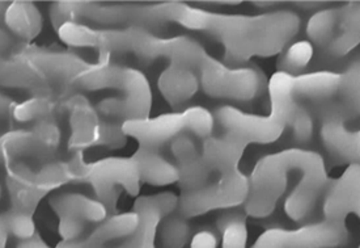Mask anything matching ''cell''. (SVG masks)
Wrapping results in <instances>:
<instances>
[{
	"mask_svg": "<svg viewBox=\"0 0 360 248\" xmlns=\"http://www.w3.org/2000/svg\"><path fill=\"white\" fill-rule=\"evenodd\" d=\"M173 23L199 30L224 48V63L243 66L253 57H273L285 50L300 29L294 11L276 10L257 16L223 15L176 1Z\"/></svg>",
	"mask_w": 360,
	"mask_h": 248,
	"instance_id": "6da1fadb",
	"label": "cell"
},
{
	"mask_svg": "<svg viewBox=\"0 0 360 248\" xmlns=\"http://www.w3.org/2000/svg\"><path fill=\"white\" fill-rule=\"evenodd\" d=\"M295 77L276 71L267 83L270 96L269 116L253 115L233 105H221L214 112L224 133L233 134L245 144H273L290 126L299 101L294 94Z\"/></svg>",
	"mask_w": 360,
	"mask_h": 248,
	"instance_id": "7a4b0ae2",
	"label": "cell"
},
{
	"mask_svg": "<svg viewBox=\"0 0 360 248\" xmlns=\"http://www.w3.org/2000/svg\"><path fill=\"white\" fill-rule=\"evenodd\" d=\"M109 56L91 65L77 78L75 88L86 91L117 89L120 96L105 99L96 105L98 113L108 120H127L150 117L152 106L151 86L141 70L112 63Z\"/></svg>",
	"mask_w": 360,
	"mask_h": 248,
	"instance_id": "3957f363",
	"label": "cell"
},
{
	"mask_svg": "<svg viewBox=\"0 0 360 248\" xmlns=\"http://www.w3.org/2000/svg\"><path fill=\"white\" fill-rule=\"evenodd\" d=\"M215 123V116L209 109L193 105L184 111L156 117L127 120L122 123V132L126 137L135 140L139 147L160 150L162 146L172 144L182 134L206 140L212 135Z\"/></svg>",
	"mask_w": 360,
	"mask_h": 248,
	"instance_id": "277c9868",
	"label": "cell"
},
{
	"mask_svg": "<svg viewBox=\"0 0 360 248\" xmlns=\"http://www.w3.org/2000/svg\"><path fill=\"white\" fill-rule=\"evenodd\" d=\"M304 149H287L266 155L257 162L249 176V194L244 211L253 218H266L287 191L290 173L299 162Z\"/></svg>",
	"mask_w": 360,
	"mask_h": 248,
	"instance_id": "5b68a950",
	"label": "cell"
},
{
	"mask_svg": "<svg viewBox=\"0 0 360 248\" xmlns=\"http://www.w3.org/2000/svg\"><path fill=\"white\" fill-rule=\"evenodd\" d=\"M199 85L206 95L233 101H252L267 88L264 73L257 66H229L206 54L198 70Z\"/></svg>",
	"mask_w": 360,
	"mask_h": 248,
	"instance_id": "8992f818",
	"label": "cell"
},
{
	"mask_svg": "<svg viewBox=\"0 0 360 248\" xmlns=\"http://www.w3.org/2000/svg\"><path fill=\"white\" fill-rule=\"evenodd\" d=\"M249 194V178L240 170L214 173L209 184L198 191L181 193L179 213L194 218L219 209H231L245 204Z\"/></svg>",
	"mask_w": 360,
	"mask_h": 248,
	"instance_id": "52a82bcc",
	"label": "cell"
},
{
	"mask_svg": "<svg viewBox=\"0 0 360 248\" xmlns=\"http://www.w3.org/2000/svg\"><path fill=\"white\" fill-rule=\"evenodd\" d=\"M345 221L325 220L297 229L274 228L264 231L252 248H333L347 239Z\"/></svg>",
	"mask_w": 360,
	"mask_h": 248,
	"instance_id": "ba28073f",
	"label": "cell"
},
{
	"mask_svg": "<svg viewBox=\"0 0 360 248\" xmlns=\"http://www.w3.org/2000/svg\"><path fill=\"white\" fill-rule=\"evenodd\" d=\"M86 182L95 192L96 199L110 211L115 209L121 190L130 196H138L142 180L133 158L109 156L89 164Z\"/></svg>",
	"mask_w": 360,
	"mask_h": 248,
	"instance_id": "9c48e42d",
	"label": "cell"
},
{
	"mask_svg": "<svg viewBox=\"0 0 360 248\" xmlns=\"http://www.w3.org/2000/svg\"><path fill=\"white\" fill-rule=\"evenodd\" d=\"M62 140V132L53 120L34 123L29 129L12 130L1 137L4 162H39L53 159Z\"/></svg>",
	"mask_w": 360,
	"mask_h": 248,
	"instance_id": "30bf717a",
	"label": "cell"
},
{
	"mask_svg": "<svg viewBox=\"0 0 360 248\" xmlns=\"http://www.w3.org/2000/svg\"><path fill=\"white\" fill-rule=\"evenodd\" d=\"M314 105L313 111L319 112L321 120V141L328 153L341 162L360 163V129L351 132L346 126L352 116L350 111L337 100Z\"/></svg>",
	"mask_w": 360,
	"mask_h": 248,
	"instance_id": "8fae6325",
	"label": "cell"
},
{
	"mask_svg": "<svg viewBox=\"0 0 360 248\" xmlns=\"http://www.w3.org/2000/svg\"><path fill=\"white\" fill-rule=\"evenodd\" d=\"M49 204L57 214L58 230L63 240L80 238L86 223H101L109 213L101 201L75 192L54 194Z\"/></svg>",
	"mask_w": 360,
	"mask_h": 248,
	"instance_id": "7c38bea8",
	"label": "cell"
},
{
	"mask_svg": "<svg viewBox=\"0 0 360 248\" xmlns=\"http://www.w3.org/2000/svg\"><path fill=\"white\" fill-rule=\"evenodd\" d=\"M180 197L173 192H162L152 196H139L134 202V211L139 217V225L130 238L118 248H156V238L162 221L179 209Z\"/></svg>",
	"mask_w": 360,
	"mask_h": 248,
	"instance_id": "4fadbf2b",
	"label": "cell"
},
{
	"mask_svg": "<svg viewBox=\"0 0 360 248\" xmlns=\"http://www.w3.org/2000/svg\"><path fill=\"white\" fill-rule=\"evenodd\" d=\"M21 50L42 71L53 89L75 88L76 80L88 67V62L75 53L63 50H50L32 45H21Z\"/></svg>",
	"mask_w": 360,
	"mask_h": 248,
	"instance_id": "5bb4252c",
	"label": "cell"
},
{
	"mask_svg": "<svg viewBox=\"0 0 360 248\" xmlns=\"http://www.w3.org/2000/svg\"><path fill=\"white\" fill-rule=\"evenodd\" d=\"M70 128L68 149L71 151L100 146L103 120L97 108L89 103L84 95L68 97L63 108Z\"/></svg>",
	"mask_w": 360,
	"mask_h": 248,
	"instance_id": "9a60e30c",
	"label": "cell"
},
{
	"mask_svg": "<svg viewBox=\"0 0 360 248\" xmlns=\"http://www.w3.org/2000/svg\"><path fill=\"white\" fill-rule=\"evenodd\" d=\"M323 211L328 220L345 221L349 214L360 220V163H352L325 191Z\"/></svg>",
	"mask_w": 360,
	"mask_h": 248,
	"instance_id": "2e32d148",
	"label": "cell"
},
{
	"mask_svg": "<svg viewBox=\"0 0 360 248\" xmlns=\"http://www.w3.org/2000/svg\"><path fill=\"white\" fill-rule=\"evenodd\" d=\"M171 151L180 175L179 184L182 193L198 191L209 184L212 173L205 162L203 155L197 150L191 134L177 137L171 144Z\"/></svg>",
	"mask_w": 360,
	"mask_h": 248,
	"instance_id": "e0dca14e",
	"label": "cell"
},
{
	"mask_svg": "<svg viewBox=\"0 0 360 248\" xmlns=\"http://www.w3.org/2000/svg\"><path fill=\"white\" fill-rule=\"evenodd\" d=\"M1 85L6 88H20L33 92V95L53 94L46 77L33 61L21 50L1 62Z\"/></svg>",
	"mask_w": 360,
	"mask_h": 248,
	"instance_id": "ac0fdd59",
	"label": "cell"
},
{
	"mask_svg": "<svg viewBox=\"0 0 360 248\" xmlns=\"http://www.w3.org/2000/svg\"><path fill=\"white\" fill-rule=\"evenodd\" d=\"M139 225V217L135 211H127L108 217L98 223L88 237L75 240H62L56 248H105L114 240H126L135 232Z\"/></svg>",
	"mask_w": 360,
	"mask_h": 248,
	"instance_id": "d6986e66",
	"label": "cell"
},
{
	"mask_svg": "<svg viewBox=\"0 0 360 248\" xmlns=\"http://www.w3.org/2000/svg\"><path fill=\"white\" fill-rule=\"evenodd\" d=\"M217 228L223 238L221 248H247V213L228 210L219 216ZM217 237L210 230L198 231L190 242V248H217Z\"/></svg>",
	"mask_w": 360,
	"mask_h": 248,
	"instance_id": "ffe728a7",
	"label": "cell"
},
{
	"mask_svg": "<svg viewBox=\"0 0 360 248\" xmlns=\"http://www.w3.org/2000/svg\"><path fill=\"white\" fill-rule=\"evenodd\" d=\"M248 144L233 134L224 133L218 137H209L202 147L203 159L211 173H224L238 170Z\"/></svg>",
	"mask_w": 360,
	"mask_h": 248,
	"instance_id": "44dd1931",
	"label": "cell"
},
{
	"mask_svg": "<svg viewBox=\"0 0 360 248\" xmlns=\"http://www.w3.org/2000/svg\"><path fill=\"white\" fill-rule=\"evenodd\" d=\"M341 85V73L330 70L304 73L295 77V97L296 100L321 104L340 95Z\"/></svg>",
	"mask_w": 360,
	"mask_h": 248,
	"instance_id": "7402d4cb",
	"label": "cell"
},
{
	"mask_svg": "<svg viewBox=\"0 0 360 248\" xmlns=\"http://www.w3.org/2000/svg\"><path fill=\"white\" fill-rule=\"evenodd\" d=\"M158 87L167 103L179 109L197 94L200 85L195 71L186 67L169 66L160 74Z\"/></svg>",
	"mask_w": 360,
	"mask_h": 248,
	"instance_id": "603a6c76",
	"label": "cell"
},
{
	"mask_svg": "<svg viewBox=\"0 0 360 248\" xmlns=\"http://www.w3.org/2000/svg\"><path fill=\"white\" fill-rule=\"evenodd\" d=\"M143 182L164 187L179 182V170L174 162L168 161L159 150L139 147L133 156Z\"/></svg>",
	"mask_w": 360,
	"mask_h": 248,
	"instance_id": "cb8c5ba5",
	"label": "cell"
},
{
	"mask_svg": "<svg viewBox=\"0 0 360 248\" xmlns=\"http://www.w3.org/2000/svg\"><path fill=\"white\" fill-rule=\"evenodd\" d=\"M360 44V1H351L340 7L338 32L326 48L334 57L347 56Z\"/></svg>",
	"mask_w": 360,
	"mask_h": 248,
	"instance_id": "d4e9b609",
	"label": "cell"
},
{
	"mask_svg": "<svg viewBox=\"0 0 360 248\" xmlns=\"http://www.w3.org/2000/svg\"><path fill=\"white\" fill-rule=\"evenodd\" d=\"M4 23L16 37L32 41L42 29V15L30 1H13L6 10Z\"/></svg>",
	"mask_w": 360,
	"mask_h": 248,
	"instance_id": "484cf974",
	"label": "cell"
},
{
	"mask_svg": "<svg viewBox=\"0 0 360 248\" xmlns=\"http://www.w3.org/2000/svg\"><path fill=\"white\" fill-rule=\"evenodd\" d=\"M58 111V99L54 94L33 95L28 100L12 106L11 115L18 123H33L50 120Z\"/></svg>",
	"mask_w": 360,
	"mask_h": 248,
	"instance_id": "4316f807",
	"label": "cell"
},
{
	"mask_svg": "<svg viewBox=\"0 0 360 248\" xmlns=\"http://www.w3.org/2000/svg\"><path fill=\"white\" fill-rule=\"evenodd\" d=\"M338 23H340V7L319 11L308 20L307 35L312 42L326 49L337 36Z\"/></svg>",
	"mask_w": 360,
	"mask_h": 248,
	"instance_id": "83f0119b",
	"label": "cell"
},
{
	"mask_svg": "<svg viewBox=\"0 0 360 248\" xmlns=\"http://www.w3.org/2000/svg\"><path fill=\"white\" fill-rule=\"evenodd\" d=\"M341 74L340 101L352 115L360 116V53L351 58Z\"/></svg>",
	"mask_w": 360,
	"mask_h": 248,
	"instance_id": "f1b7e54d",
	"label": "cell"
},
{
	"mask_svg": "<svg viewBox=\"0 0 360 248\" xmlns=\"http://www.w3.org/2000/svg\"><path fill=\"white\" fill-rule=\"evenodd\" d=\"M160 248H185L191 237L188 218L177 213H172L165 217L159 229Z\"/></svg>",
	"mask_w": 360,
	"mask_h": 248,
	"instance_id": "f546056e",
	"label": "cell"
},
{
	"mask_svg": "<svg viewBox=\"0 0 360 248\" xmlns=\"http://www.w3.org/2000/svg\"><path fill=\"white\" fill-rule=\"evenodd\" d=\"M314 48L309 39H299L285 49L282 57L278 62L279 71H285L296 77L303 73V70L311 63Z\"/></svg>",
	"mask_w": 360,
	"mask_h": 248,
	"instance_id": "4dcf8cb0",
	"label": "cell"
},
{
	"mask_svg": "<svg viewBox=\"0 0 360 248\" xmlns=\"http://www.w3.org/2000/svg\"><path fill=\"white\" fill-rule=\"evenodd\" d=\"M58 36L71 48L97 49L100 28H92L80 21H68L58 29Z\"/></svg>",
	"mask_w": 360,
	"mask_h": 248,
	"instance_id": "1f68e13d",
	"label": "cell"
},
{
	"mask_svg": "<svg viewBox=\"0 0 360 248\" xmlns=\"http://www.w3.org/2000/svg\"><path fill=\"white\" fill-rule=\"evenodd\" d=\"M1 222L8 229L10 235L20 240L32 238L37 234L33 214L10 209L1 216Z\"/></svg>",
	"mask_w": 360,
	"mask_h": 248,
	"instance_id": "d6a6232c",
	"label": "cell"
},
{
	"mask_svg": "<svg viewBox=\"0 0 360 248\" xmlns=\"http://www.w3.org/2000/svg\"><path fill=\"white\" fill-rule=\"evenodd\" d=\"M296 144H305L312 141L316 125L313 118L312 111L305 104H297L292 121L288 126Z\"/></svg>",
	"mask_w": 360,
	"mask_h": 248,
	"instance_id": "836d02e7",
	"label": "cell"
},
{
	"mask_svg": "<svg viewBox=\"0 0 360 248\" xmlns=\"http://www.w3.org/2000/svg\"><path fill=\"white\" fill-rule=\"evenodd\" d=\"M16 248H51L49 246L48 243L41 238L39 235L36 234L34 237L32 238L25 239V240H21L18 247Z\"/></svg>",
	"mask_w": 360,
	"mask_h": 248,
	"instance_id": "e575fe53",
	"label": "cell"
},
{
	"mask_svg": "<svg viewBox=\"0 0 360 248\" xmlns=\"http://www.w3.org/2000/svg\"><path fill=\"white\" fill-rule=\"evenodd\" d=\"M0 235H1V242H0V247L6 248L7 246V238H8V235H10V232H8V229L6 228V225L3 223V222H0Z\"/></svg>",
	"mask_w": 360,
	"mask_h": 248,
	"instance_id": "d590c367",
	"label": "cell"
},
{
	"mask_svg": "<svg viewBox=\"0 0 360 248\" xmlns=\"http://www.w3.org/2000/svg\"><path fill=\"white\" fill-rule=\"evenodd\" d=\"M113 248H118V247H113Z\"/></svg>",
	"mask_w": 360,
	"mask_h": 248,
	"instance_id": "8d00e7d4",
	"label": "cell"
},
{
	"mask_svg": "<svg viewBox=\"0 0 360 248\" xmlns=\"http://www.w3.org/2000/svg\"><path fill=\"white\" fill-rule=\"evenodd\" d=\"M358 248H360V246H359V247H358Z\"/></svg>",
	"mask_w": 360,
	"mask_h": 248,
	"instance_id": "74e56055",
	"label": "cell"
}]
</instances>
